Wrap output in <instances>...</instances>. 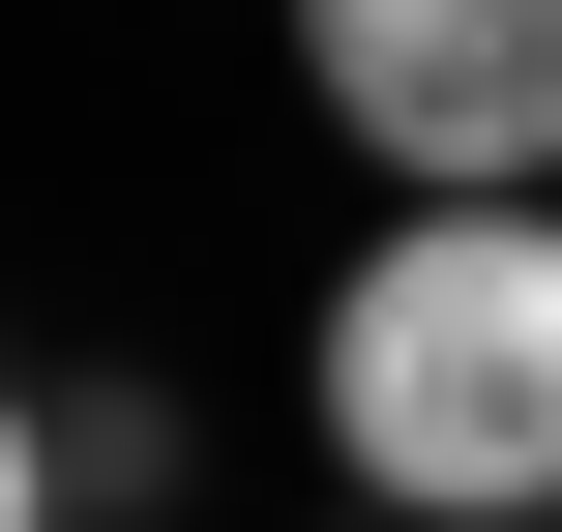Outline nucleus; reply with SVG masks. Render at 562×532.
Returning <instances> with one entry per match:
<instances>
[{
	"mask_svg": "<svg viewBox=\"0 0 562 532\" xmlns=\"http://www.w3.org/2000/svg\"><path fill=\"white\" fill-rule=\"evenodd\" d=\"M356 532H415V503H356Z\"/></svg>",
	"mask_w": 562,
	"mask_h": 532,
	"instance_id": "obj_4",
	"label": "nucleus"
},
{
	"mask_svg": "<svg viewBox=\"0 0 562 532\" xmlns=\"http://www.w3.org/2000/svg\"><path fill=\"white\" fill-rule=\"evenodd\" d=\"M296 89L415 207H533L562 178V0H296Z\"/></svg>",
	"mask_w": 562,
	"mask_h": 532,
	"instance_id": "obj_2",
	"label": "nucleus"
},
{
	"mask_svg": "<svg viewBox=\"0 0 562 532\" xmlns=\"http://www.w3.org/2000/svg\"><path fill=\"white\" fill-rule=\"evenodd\" d=\"M59 503H89V474H59V415L0 385V532H59Z\"/></svg>",
	"mask_w": 562,
	"mask_h": 532,
	"instance_id": "obj_3",
	"label": "nucleus"
},
{
	"mask_svg": "<svg viewBox=\"0 0 562 532\" xmlns=\"http://www.w3.org/2000/svg\"><path fill=\"white\" fill-rule=\"evenodd\" d=\"M326 444L415 532H562V207H415L326 267Z\"/></svg>",
	"mask_w": 562,
	"mask_h": 532,
	"instance_id": "obj_1",
	"label": "nucleus"
}]
</instances>
